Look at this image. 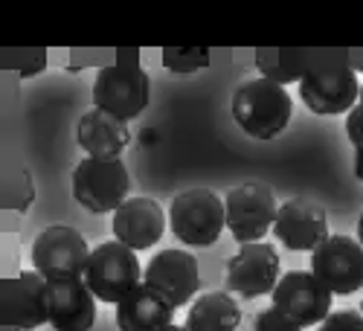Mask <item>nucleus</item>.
<instances>
[{
  "label": "nucleus",
  "mask_w": 363,
  "mask_h": 331,
  "mask_svg": "<svg viewBox=\"0 0 363 331\" xmlns=\"http://www.w3.org/2000/svg\"><path fill=\"white\" fill-rule=\"evenodd\" d=\"M357 242L363 245V213H360V218H357Z\"/></svg>",
  "instance_id": "obj_27"
},
{
  "label": "nucleus",
  "mask_w": 363,
  "mask_h": 331,
  "mask_svg": "<svg viewBox=\"0 0 363 331\" xmlns=\"http://www.w3.org/2000/svg\"><path fill=\"white\" fill-rule=\"evenodd\" d=\"M140 279H143V267L137 250L125 247L123 242H105L90 253L84 282L96 293L99 303L119 305L134 288H140Z\"/></svg>",
  "instance_id": "obj_5"
},
{
  "label": "nucleus",
  "mask_w": 363,
  "mask_h": 331,
  "mask_svg": "<svg viewBox=\"0 0 363 331\" xmlns=\"http://www.w3.org/2000/svg\"><path fill=\"white\" fill-rule=\"evenodd\" d=\"M224 209H227V230L233 232L238 245L262 242L267 230H274L279 213L274 189L264 184H253V180L233 186L224 198Z\"/></svg>",
  "instance_id": "obj_8"
},
{
  "label": "nucleus",
  "mask_w": 363,
  "mask_h": 331,
  "mask_svg": "<svg viewBox=\"0 0 363 331\" xmlns=\"http://www.w3.org/2000/svg\"><path fill=\"white\" fill-rule=\"evenodd\" d=\"M253 331H302V325L296 320H291L285 311L279 308H264L256 322H253Z\"/></svg>",
  "instance_id": "obj_22"
},
{
  "label": "nucleus",
  "mask_w": 363,
  "mask_h": 331,
  "mask_svg": "<svg viewBox=\"0 0 363 331\" xmlns=\"http://www.w3.org/2000/svg\"><path fill=\"white\" fill-rule=\"evenodd\" d=\"M145 285L163 293L174 308H184L195 303V293L201 288L198 259L186 250H160L145 264Z\"/></svg>",
  "instance_id": "obj_14"
},
{
  "label": "nucleus",
  "mask_w": 363,
  "mask_h": 331,
  "mask_svg": "<svg viewBox=\"0 0 363 331\" xmlns=\"http://www.w3.org/2000/svg\"><path fill=\"white\" fill-rule=\"evenodd\" d=\"M169 227L186 247H209L227 227L224 201L209 189H186L169 206Z\"/></svg>",
  "instance_id": "obj_4"
},
{
  "label": "nucleus",
  "mask_w": 363,
  "mask_h": 331,
  "mask_svg": "<svg viewBox=\"0 0 363 331\" xmlns=\"http://www.w3.org/2000/svg\"><path fill=\"white\" fill-rule=\"evenodd\" d=\"M270 299H274V308L285 311L302 328L320 325L335 308V293L311 270H288L274 288V293H270Z\"/></svg>",
  "instance_id": "obj_12"
},
{
  "label": "nucleus",
  "mask_w": 363,
  "mask_h": 331,
  "mask_svg": "<svg viewBox=\"0 0 363 331\" xmlns=\"http://www.w3.org/2000/svg\"><path fill=\"white\" fill-rule=\"evenodd\" d=\"M151 99V79L140 64V50H116V62L102 67L94 82V105L111 116L128 119L140 116Z\"/></svg>",
  "instance_id": "obj_1"
},
{
  "label": "nucleus",
  "mask_w": 363,
  "mask_h": 331,
  "mask_svg": "<svg viewBox=\"0 0 363 331\" xmlns=\"http://www.w3.org/2000/svg\"><path fill=\"white\" fill-rule=\"evenodd\" d=\"M131 177L123 163L102 160V157H84L73 172V198L87 209V213H116L128 201Z\"/></svg>",
  "instance_id": "obj_6"
},
{
  "label": "nucleus",
  "mask_w": 363,
  "mask_h": 331,
  "mask_svg": "<svg viewBox=\"0 0 363 331\" xmlns=\"http://www.w3.org/2000/svg\"><path fill=\"white\" fill-rule=\"evenodd\" d=\"M299 99L306 102V108L311 113H320V116L349 113L360 102V82H357L354 70L320 76V79H302Z\"/></svg>",
  "instance_id": "obj_17"
},
{
  "label": "nucleus",
  "mask_w": 363,
  "mask_h": 331,
  "mask_svg": "<svg viewBox=\"0 0 363 331\" xmlns=\"http://www.w3.org/2000/svg\"><path fill=\"white\" fill-rule=\"evenodd\" d=\"M4 331H23V328H4Z\"/></svg>",
  "instance_id": "obj_29"
},
{
  "label": "nucleus",
  "mask_w": 363,
  "mask_h": 331,
  "mask_svg": "<svg viewBox=\"0 0 363 331\" xmlns=\"http://www.w3.org/2000/svg\"><path fill=\"white\" fill-rule=\"evenodd\" d=\"M282 262L279 250L267 242H250L241 245L238 253L227 262V291L238 293L241 299H259L274 293V288L282 279Z\"/></svg>",
  "instance_id": "obj_10"
},
{
  "label": "nucleus",
  "mask_w": 363,
  "mask_h": 331,
  "mask_svg": "<svg viewBox=\"0 0 363 331\" xmlns=\"http://www.w3.org/2000/svg\"><path fill=\"white\" fill-rule=\"evenodd\" d=\"M349 67H352L354 73H363V47L349 50Z\"/></svg>",
  "instance_id": "obj_25"
},
{
  "label": "nucleus",
  "mask_w": 363,
  "mask_h": 331,
  "mask_svg": "<svg viewBox=\"0 0 363 331\" xmlns=\"http://www.w3.org/2000/svg\"><path fill=\"white\" fill-rule=\"evenodd\" d=\"M166 232V213L151 198H128L113 213V238L131 250L155 247Z\"/></svg>",
  "instance_id": "obj_15"
},
{
  "label": "nucleus",
  "mask_w": 363,
  "mask_h": 331,
  "mask_svg": "<svg viewBox=\"0 0 363 331\" xmlns=\"http://www.w3.org/2000/svg\"><path fill=\"white\" fill-rule=\"evenodd\" d=\"M256 67L262 73V79H270L282 87H288L291 82H302V79H320V76H335L349 67V50L331 47V50H306V47H288V50H277V47H259L256 50Z\"/></svg>",
  "instance_id": "obj_3"
},
{
  "label": "nucleus",
  "mask_w": 363,
  "mask_h": 331,
  "mask_svg": "<svg viewBox=\"0 0 363 331\" xmlns=\"http://www.w3.org/2000/svg\"><path fill=\"white\" fill-rule=\"evenodd\" d=\"M174 322V305L155 288L140 285L116 305L119 331H163Z\"/></svg>",
  "instance_id": "obj_19"
},
{
  "label": "nucleus",
  "mask_w": 363,
  "mask_h": 331,
  "mask_svg": "<svg viewBox=\"0 0 363 331\" xmlns=\"http://www.w3.org/2000/svg\"><path fill=\"white\" fill-rule=\"evenodd\" d=\"M346 137L352 140L354 148H363V102H357L346 113Z\"/></svg>",
  "instance_id": "obj_24"
},
{
  "label": "nucleus",
  "mask_w": 363,
  "mask_h": 331,
  "mask_svg": "<svg viewBox=\"0 0 363 331\" xmlns=\"http://www.w3.org/2000/svg\"><path fill=\"white\" fill-rule=\"evenodd\" d=\"M209 47H163V67L180 76H189L209 64Z\"/></svg>",
  "instance_id": "obj_21"
},
{
  "label": "nucleus",
  "mask_w": 363,
  "mask_h": 331,
  "mask_svg": "<svg viewBox=\"0 0 363 331\" xmlns=\"http://www.w3.org/2000/svg\"><path fill=\"white\" fill-rule=\"evenodd\" d=\"M90 253L94 250L87 247L84 235L79 230L55 224L38 232V238L33 242V270H38L47 282L84 279Z\"/></svg>",
  "instance_id": "obj_7"
},
{
  "label": "nucleus",
  "mask_w": 363,
  "mask_h": 331,
  "mask_svg": "<svg viewBox=\"0 0 363 331\" xmlns=\"http://www.w3.org/2000/svg\"><path fill=\"white\" fill-rule=\"evenodd\" d=\"M163 331H189V328H186V325H177V322H172V325H166Z\"/></svg>",
  "instance_id": "obj_28"
},
{
  "label": "nucleus",
  "mask_w": 363,
  "mask_h": 331,
  "mask_svg": "<svg viewBox=\"0 0 363 331\" xmlns=\"http://www.w3.org/2000/svg\"><path fill=\"white\" fill-rule=\"evenodd\" d=\"M274 235L291 253H314L328 238V215L311 198H291L279 206Z\"/></svg>",
  "instance_id": "obj_13"
},
{
  "label": "nucleus",
  "mask_w": 363,
  "mask_h": 331,
  "mask_svg": "<svg viewBox=\"0 0 363 331\" xmlns=\"http://www.w3.org/2000/svg\"><path fill=\"white\" fill-rule=\"evenodd\" d=\"M241 308L230 291H209L201 293L186 317L189 331H238Z\"/></svg>",
  "instance_id": "obj_20"
},
{
  "label": "nucleus",
  "mask_w": 363,
  "mask_h": 331,
  "mask_svg": "<svg viewBox=\"0 0 363 331\" xmlns=\"http://www.w3.org/2000/svg\"><path fill=\"white\" fill-rule=\"evenodd\" d=\"M360 314H363V303H360Z\"/></svg>",
  "instance_id": "obj_31"
},
{
  "label": "nucleus",
  "mask_w": 363,
  "mask_h": 331,
  "mask_svg": "<svg viewBox=\"0 0 363 331\" xmlns=\"http://www.w3.org/2000/svg\"><path fill=\"white\" fill-rule=\"evenodd\" d=\"M294 113V99L288 90L270 79H250L233 94V119L253 140L279 137Z\"/></svg>",
  "instance_id": "obj_2"
},
{
  "label": "nucleus",
  "mask_w": 363,
  "mask_h": 331,
  "mask_svg": "<svg viewBox=\"0 0 363 331\" xmlns=\"http://www.w3.org/2000/svg\"><path fill=\"white\" fill-rule=\"evenodd\" d=\"M311 274L335 293L349 296L363 288V245L352 235H328L311 253Z\"/></svg>",
  "instance_id": "obj_11"
},
{
  "label": "nucleus",
  "mask_w": 363,
  "mask_h": 331,
  "mask_svg": "<svg viewBox=\"0 0 363 331\" xmlns=\"http://www.w3.org/2000/svg\"><path fill=\"white\" fill-rule=\"evenodd\" d=\"M317 331H363V314L360 311H331Z\"/></svg>",
  "instance_id": "obj_23"
},
{
  "label": "nucleus",
  "mask_w": 363,
  "mask_h": 331,
  "mask_svg": "<svg viewBox=\"0 0 363 331\" xmlns=\"http://www.w3.org/2000/svg\"><path fill=\"white\" fill-rule=\"evenodd\" d=\"M354 177L363 184V148H354Z\"/></svg>",
  "instance_id": "obj_26"
},
{
  "label": "nucleus",
  "mask_w": 363,
  "mask_h": 331,
  "mask_svg": "<svg viewBox=\"0 0 363 331\" xmlns=\"http://www.w3.org/2000/svg\"><path fill=\"white\" fill-rule=\"evenodd\" d=\"M76 140L87 152V157L116 160V157H123L125 145L131 142V134H128V125L123 123V119L111 116L108 111L94 108L79 119Z\"/></svg>",
  "instance_id": "obj_18"
},
{
  "label": "nucleus",
  "mask_w": 363,
  "mask_h": 331,
  "mask_svg": "<svg viewBox=\"0 0 363 331\" xmlns=\"http://www.w3.org/2000/svg\"><path fill=\"white\" fill-rule=\"evenodd\" d=\"M44 322H50V282L38 270L0 282V325L33 331Z\"/></svg>",
  "instance_id": "obj_9"
},
{
  "label": "nucleus",
  "mask_w": 363,
  "mask_h": 331,
  "mask_svg": "<svg viewBox=\"0 0 363 331\" xmlns=\"http://www.w3.org/2000/svg\"><path fill=\"white\" fill-rule=\"evenodd\" d=\"M96 322V293L84 279L50 282V325L52 331H90Z\"/></svg>",
  "instance_id": "obj_16"
},
{
  "label": "nucleus",
  "mask_w": 363,
  "mask_h": 331,
  "mask_svg": "<svg viewBox=\"0 0 363 331\" xmlns=\"http://www.w3.org/2000/svg\"><path fill=\"white\" fill-rule=\"evenodd\" d=\"M360 102H363V84H360Z\"/></svg>",
  "instance_id": "obj_30"
}]
</instances>
